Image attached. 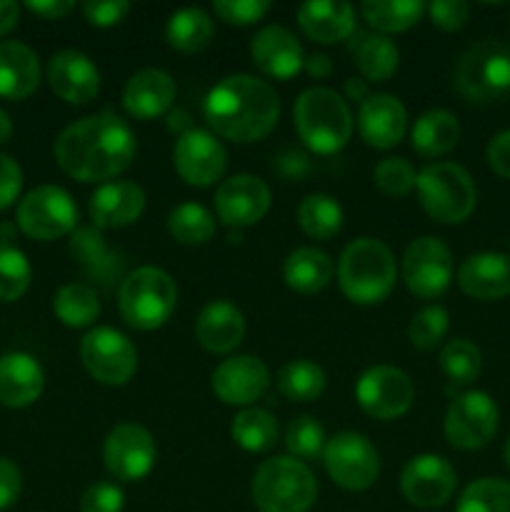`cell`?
Here are the masks:
<instances>
[{"mask_svg": "<svg viewBox=\"0 0 510 512\" xmlns=\"http://www.w3.org/2000/svg\"><path fill=\"white\" fill-rule=\"evenodd\" d=\"M175 103L173 75L160 68H145L125 83L123 108L135 120H153Z\"/></svg>", "mask_w": 510, "mask_h": 512, "instance_id": "24", "label": "cell"}, {"mask_svg": "<svg viewBox=\"0 0 510 512\" xmlns=\"http://www.w3.org/2000/svg\"><path fill=\"white\" fill-rule=\"evenodd\" d=\"M215 15L230 25H253L268 15V0H215Z\"/></svg>", "mask_w": 510, "mask_h": 512, "instance_id": "47", "label": "cell"}, {"mask_svg": "<svg viewBox=\"0 0 510 512\" xmlns=\"http://www.w3.org/2000/svg\"><path fill=\"white\" fill-rule=\"evenodd\" d=\"M498 405L488 393L458 395L445 413V438L458 450H480L498 433Z\"/></svg>", "mask_w": 510, "mask_h": 512, "instance_id": "10", "label": "cell"}, {"mask_svg": "<svg viewBox=\"0 0 510 512\" xmlns=\"http://www.w3.org/2000/svg\"><path fill=\"white\" fill-rule=\"evenodd\" d=\"M428 15L433 20V25H438L440 30H460L470 18V5L463 0H435L428 5Z\"/></svg>", "mask_w": 510, "mask_h": 512, "instance_id": "50", "label": "cell"}, {"mask_svg": "<svg viewBox=\"0 0 510 512\" xmlns=\"http://www.w3.org/2000/svg\"><path fill=\"white\" fill-rule=\"evenodd\" d=\"M45 375L38 360L28 353H5L0 358V405L28 408L40 398Z\"/></svg>", "mask_w": 510, "mask_h": 512, "instance_id": "27", "label": "cell"}, {"mask_svg": "<svg viewBox=\"0 0 510 512\" xmlns=\"http://www.w3.org/2000/svg\"><path fill=\"white\" fill-rule=\"evenodd\" d=\"M325 468L330 480L350 493L368 490L380 475L378 450L358 433H338L325 445Z\"/></svg>", "mask_w": 510, "mask_h": 512, "instance_id": "11", "label": "cell"}, {"mask_svg": "<svg viewBox=\"0 0 510 512\" xmlns=\"http://www.w3.org/2000/svg\"><path fill=\"white\" fill-rule=\"evenodd\" d=\"M403 280L410 293L423 300L443 295L453 280V255L448 245L433 235L413 240L403 255Z\"/></svg>", "mask_w": 510, "mask_h": 512, "instance_id": "14", "label": "cell"}, {"mask_svg": "<svg viewBox=\"0 0 510 512\" xmlns=\"http://www.w3.org/2000/svg\"><path fill=\"white\" fill-rule=\"evenodd\" d=\"M85 20L95 28H113L123 23L130 13V3L125 0H90L83 5Z\"/></svg>", "mask_w": 510, "mask_h": 512, "instance_id": "49", "label": "cell"}, {"mask_svg": "<svg viewBox=\"0 0 510 512\" xmlns=\"http://www.w3.org/2000/svg\"><path fill=\"white\" fill-rule=\"evenodd\" d=\"M298 25L313 43H340L355 33V10L340 0H310L300 5Z\"/></svg>", "mask_w": 510, "mask_h": 512, "instance_id": "28", "label": "cell"}, {"mask_svg": "<svg viewBox=\"0 0 510 512\" xmlns=\"http://www.w3.org/2000/svg\"><path fill=\"white\" fill-rule=\"evenodd\" d=\"M135 135L118 115H88L68 125L55 140V160L80 183L108 180L130 168L135 158Z\"/></svg>", "mask_w": 510, "mask_h": 512, "instance_id": "1", "label": "cell"}, {"mask_svg": "<svg viewBox=\"0 0 510 512\" xmlns=\"http://www.w3.org/2000/svg\"><path fill=\"white\" fill-rule=\"evenodd\" d=\"M53 310L68 328H85L100 315V300L90 285L68 283L55 293Z\"/></svg>", "mask_w": 510, "mask_h": 512, "instance_id": "38", "label": "cell"}, {"mask_svg": "<svg viewBox=\"0 0 510 512\" xmlns=\"http://www.w3.org/2000/svg\"><path fill=\"white\" fill-rule=\"evenodd\" d=\"M48 85L65 103L83 105L98 95L100 73L88 55L78 50H60L48 63Z\"/></svg>", "mask_w": 510, "mask_h": 512, "instance_id": "21", "label": "cell"}, {"mask_svg": "<svg viewBox=\"0 0 510 512\" xmlns=\"http://www.w3.org/2000/svg\"><path fill=\"white\" fill-rule=\"evenodd\" d=\"M40 83V63L33 48L18 40L0 43V98L25 100Z\"/></svg>", "mask_w": 510, "mask_h": 512, "instance_id": "29", "label": "cell"}, {"mask_svg": "<svg viewBox=\"0 0 510 512\" xmlns=\"http://www.w3.org/2000/svg\"><path fill=\"white\" fill-rule=\"evenodd\" d=\"M418 198L425 213L443 225H458L470 218L478 203V188L465 168L455 163L425 165L418 173Z\"/></svg>", "mask_w": 510, "mask_h": 512, "instance_id": "7", "label": "cell"}, {"mask_svg": "<svg viewBox=\"0 0 510 512\" xmlns=\"http://www.w3.org/2000/svg\"><path fill=\"white\" fill-rule=\"evenodd\" d=\"M295 130L313 153L333 155L348 145L353 135V115L348 103L330 88H310L295 100Z\"/></svg>", "mask_w": 510, "mask_h": 512, "instance_id": "4", "label": "cell"}, {"mask_svg": "<svg viewBox=\"0 0 510 512\" xmlns=\"http://www.w3.org/2000/svg\"><path fill=\"white\" fill-rule=\"evenodd\" d=\"M230 435L248 453H265L278 440V420L268 410L245 408L233 418Z\"/></svg>", "mask_w": 510, "mask_h": 512, "instance_id": "36", "label": "cell"}, {"mask_svg": "<svg viewBox=\"0 0 510 512\" xmlns=\"http://www.w3.org/2000/svg\"><path fill=\"white\" fill-rule=\"evenodd\" d=\"M305 73L313 75V78H328L330 70H333V60L325 53H313L310 58H305Z\"/></svg>", "mask_w": 510, "mask_h": 512, "instance_id": "56", "label": "cell"}, {"mask_svg": "<svg viewBox=\"0 0 510 512\" xmlns=\"http://www.w3.org/2000/svg\"><path fill=\"white\" fill-rule=\"evenodd\" d=\"M173 165L180 178L193 188H210L223 178L228 168V153L205 130H185L173 148Z\"/></svg>", "mask_w": 510, "mask_h": 512, "instance_id": "17", "label": "cell"}, {"mask_svg": "<svg viewBox=\"0 0 510 512\" xmlns=\"http://www.w3.org/2000/svg\"><path fill=\"white\" fill-rule=\"evenodd\" d=\"M78 223L70 193L58 185H40L30 190L18 205V228L33 240H55L73 233Z\"/></svg>", "mask_w": 510, "mask_h": 512, "instance_id": "9", "label": "cell"}, {"mask_svg": "<svg viewBox=\"0 0 510 512\" xmlns=\"http://www.w3.org/2000/svg\"><path fill=\"white\" fill-rule=\"evenodd\" d=\"M125 495L113 483H95L80 498V512H123Z\"/></svg>", "mask_w": 510, "mask_h": 512, "instance_id": "48", "label": "cell"}, {"mask_svg": "<svg viewBox=\"0 0 510 512\" xmlns=\"http://www.w3.org/2000/svg\"><path fill=\"white\" fill-rule=\"evenodd\" d=\"M448 328V310L440 308V305H428V308H423L410 320L408 338L418 350H433L435 345L443 343V338L448 335Z\"/></svg>", "mask_w": 510, "mask_h": 512, "instance_id": "46", "label": "cell"}, {"mask_svg": "<svg viewBox=\"0 0 510 512\" xmlns=\"http://www.w3.org/2000/svg\"><path fill=\"white\" fill-rule=\"evenodd\" d=\"M428 5L423 0H368L360 5L365 23L383 33H403L420 23Z\"/></svg>", "mask_w": 510, "mask_h": 512, "instance_id": "34", "label": "cell"}, {"mask_svg": "<svg viewBox=\"0 0 510 512\" xmlns=\"http://www.w3.org/2000/svg\"><path fill=\"white\" fill-rule=\"evenodd\" d=\"M70 253H73L75 263L85 270V275L98 280L105 288H110L123 275V260L110 253L105 238L95 228L73 230Z\"/></svg>", "mask_w": 510, "mask_h": 512, "instance_id": "30", "label": "cell"}, {"mask_svg": "<svg viewBox=\"0 0 510 512\" xmlns=\"http://www.w3.org/2000/svg\"><path fill=\"white\" fill-rule=\"evenodd\" d=\"M283 278L295 293H320L333 278V260L318 248H298L285 258Z\"/></svg>", "mask_w": 510, "mask_h": 512, "instance_id": "33", "label": "cell"}, {"mask_svg": "<svg viewBox=\"0 0 510 512\" xmlns=\"http://www.w3.org/2000/svg\"><path fill=\"white\" fill-rule=\"evenodd\" d=\"M355 400L375 420H395L410 410L415 400L413 380L393 365H375L355 383Z\"/></svg>", "mask_w": 510, "mask_h": 512, "instance_id": "13", "label": "cell"}, {"mask_svg": "<svg viewBox=\"0 0 510 512\" xmlns=\"http://www.w3.org/2000/svg\"><path fill=\"white\" fill-rule=\"evenodd\" d=\"M455 512H510V483L503 478H480L463 490Z\"/></svg>", "mask_w": 510, "mask_h": 512, "instance_id": "42", "label": "cell"}, {"mask_svg": "<svg viewBox=\"0 0 510 512\" xmlns=\"http://www.w3.org/2000/svg\"><path fill=\"white\" fill-rule=\"evenodd\" d=\"M455 485H458V475L453 465L440 455L430 453L410 460L400 475V490L405 500L423 510L443 508L453 498Z\"/></svg>", "mask_w": 510, "mask_h": 512, "instance_id": "16", "label": "cell"}, {"mask_svg": "<svg viewBox=\"0 0 510 512\" xmlns=\"http://www.w3.org/2000/svg\"><path fill=\"white\" fill-rule=\"evenodd\" d=\"M23 490L20 468L8 458H0V510L10 508Z\"/></svg>", "mask_w": 510, "mask_h": 512, "instance_id": "53", "label": "cell"}, {"mask_svg": "<svg viewBox=\"0 0 510 512\" xmlns=\"http://www.w3.org/2000/svg\"><path fill=\"white\" fill-rule=\"evenodd\" d=\"M23 190V170L10 155L0 153V210L10 208Z\"/></svg>", "mask_w": 510, "mask_h": 512, "instance_id": "51", "label": "cell"}, {"mask_svg": "<svg viewBox=\"0 0 510 512\" xmlns=\"http://www.w3.org/2000/svg\"><path fill=\"white\" fill-rule=\"evenodd\" d=\"M25 8L43 20H60L75 8L73 0H28Z\"/></svg>", "mask_w": 510, "mask_h": 512, "instance_id": "54", "label": "cell"}, {"mask_svg": "<svg viewBox=\"0 0 510 512\" xmlns=\"http://www.w3.org/2000/svg\"><path fill=\"white\" fill-rule=\"evenodd\" d=\"M488 165L498 178L510 180V130H500L488 143Z\"/></svg>", "mask_w": 510, "mask_h": 512, "instance_id": "52", "label": "cell"}, {"mask_svg": "<svg viewBox=\"0 0 510 512\" xmlns=\"http://www.w3.org/2000/svg\"><path fill=\"white\" fill-rule=\"evenodd\" d=\"M395 258L375 238H358L343 250L338 263V283L345 298L355 305H378L395 288Z\"/></svg>", "mask_w": 510, "mask_h": 512, "instance_id": "3", "label": "cell"}, {"mask_svg": "<svg viewBox=\"0 0 510 512\" xmlns=\"http://www.w3.org/2000/svg\"><path fill=\"white\" fill-rule=\"evenodd\" d=\"M203 115L215 135L233 143H255L278 125V93L253 75H228L205 95Z\"/></svg>", "mask_w": 510, "mask_h": 512, "instance_id": "2", "label": "cell"}, {"mask_svg": "<svg viewBox=\"0 0 510 512\" xmlns=\"http://www.w3.org/2000/svg\"><path fill=\"white\" fill-rule=\"evenodd\" d=\"M28 258L15 245H0V303H15L30 288Z\"/></svg>", "mask_w": 510, "mask_h": 512, "instance_id": "43", "label": "cell"}, {"mask_svg": "<svg viewBox=\"0 0 510 512\" xmlns=\"http://www.w3.org/2000/svg\"><path fill=\"white\" fill-rule=\"evenodd\" d=\"M503 458H505V465H508L510 470V438L505 440V448H503Z\"/></svg>", "mask_w": 510, "mask_h": 512, "instance_id": "59", "label": "cell"}, {"mask_svg": "<svg viewBox=\"0 0 510 512\" xmlns=\"http://www.w3.org/2000/svg\"><path fill=\"white\" fill-rule=\"evenodd\" d=\"M10 135H13V123H10V115L5 110H0V145L8 143Z\"/></svg>", "mask_w": 510, "mask_h": 512, "instance_id": "58", "label": "cell"}, {"mask_svg": "<svg viewBox=\"0 0 510 512\" xmlns=\"http://www.w3.org/2000/svg\"><path fill=\"white\" fill-rule=\"evenodd\" d=\"M90 220L100 230L125 228L135 223L145 210V193L130 180L105 183L90 195Z\"/></svg>", "mask_w": 510, "mask_h": 512, "instance_id": "23", "label": "cell"}, {"mask_svg": "<svg viewBox=\"0 0 510 512\" xmlns=\"http://www.w3.org/2000/svg\"><path fill=\"white\" fill-rule=\"evenodd\" d=\"M158 450L155 440L143 425L123 423L115 425L105 438L103 460L108 473L123 483H138L153 470Z\"/></svg>", "mask_w": 510, "mask_h": 512, "instance_id": "15", "label": "cell"}, {"mask_svg": "<svg viewBox=\"0 0 510 512\" xmlns=\"http://www.w3.org/2000/svg\"><path fill=\"white\" fill-rule=\"evenodd\" d=\"M345 95H348V100H355V103H365V100L370 98L368 80H365V78H348V80H345Z\"/></svg>", "mask_w": 510, "mask_h": 512, "instance_id": "57", "label": "cell"}, {"mask_svg": "<svg viewBox=\"0 0 510 512\" xmlns=\"http://www.w3.org/2000/svg\"><path fill=\"white\" fill-rule=\"evenodd\" d=\"M270 373L265 363L253 355H235L223 360L213 373V393L225 405H253L265 395Z\"/></svg>", "mask_w": 510, "mask_h": 512, "instance_id": "19", "label": "cell"}, {"mask_svg": "<svg viewBox=\"0 0 510 512\" xmlns=\"http://www.w3.org/2000/svg\"><path fill=\"white\" fill-rule=\"evenodd\" d=\"M255 68L275 80H290L305 68L303 45L283 25H265L250 43Z\"/></svg>", "mask_w": 510, "mask_h": 512, "instance_id": "20", "label": "cell"}, {"mask_svg": "<svg viewBox=\"0 0 510 512\" xmlns=\"http://www.w3.org/2000/svg\"><path fill=\"white\" fill-rule=\"evenodd\" d=\"M325 430L310 415H300V418L290 420L288 430H285V448L290 455L298 460H313L320 453H325Z\"/></svg>", "mask_w": 510, "mask_h": 512, "instance_id": "44", "label": "cell"}, {"mask_svg": "<svg viewBox=\"0 0 510 512\" xmlns=\"http://www.w3.org/2000/svg\"><path fill=\"white\" fill-rule=\"evenodd\" d=\"M460 95L473 103H495L510 98V45L483 40L460 58L455 70Z\"/></svg>", "mask_w": 510, "mask_h": 512, "instance_id": "8", "label": "cell"}, {"mask_svg": "<svg viewBox=\"0 0 510 512\" xmlns=\"http://www.w3.org/2000/svg\"><path fill=\"white\" fill-rule=\"evenodd\" d=\"M360 138L375 150H390L403 140L408 130V113L395 95L375 93L360 103Z\"/></svg>", "mask_w": 510, "mask_h": 512, "instance_id": "22", "label": "cell"}, {"mask_svg": "<svg viewBox=\"0 0 510 512\" xmlns=\"http://www.w3.org/2000/svg\"><path fill=\"white\" fill-rule=\"evenodd\" d=\"M325 383V370L320 368L313 360H293L285 365L278 375V388L293 403H313L323 395Z\"/></svg>", "mask_w": 510, "mask_h": 512, "instance_id": "39", "label": "cell"}, {"mask_svg": "<svg viewBox=\"0 0 510 512\" xmlns=\"http://www.w3.org/2000/svg\"><path fill=\"white\" fill-rule=\"evenodd\" d=\"M440 368L448 375L450 383L470 385L478 380L483 355H480L478 345L470 343L468 338H455L440 350Z\"/></svg>", "mask_w": 510, "mask_h": 512, "instance_id": "41", "label": "cell"}, {"mask_svg": "<svg viewBox=\"0 0 510 512\" xmlns=\"http://www.w3.org/2000/svg\"><path fill=\"white\" fill-rule=\"evenodd\" d=\"M213 33V20L200 8L178 10V13L170 15L168 28H165V38H168L170 48L180 50V53H200V50H205L213 40Z\"/></svg>", "mask_w": 510, "mask_h": 512, "instance_id": "35", "label": "cell"}, {"mask_svg": "<svg viewBox=\"0 0 510 512\" xmlns=\"http://www.w3.org/2000/svg\"><path fill=\"white\" fill-rule=\"evenodd\" d=\"M460 140V123L450 110H428L415 120V128L410 130V143L415 153L423 158H438L450 153Z\"/></svg>", "mask_w": 510, "mask_h": 512, "instance_id": "32", "label": "cell"}, {"mask_svg": "<svg viewBox=\"0 0 510 512\" xmlns=\"http://www.w3.org/2000/svg\"><path fill=\"white\" fill-rule=\"evenodd\" d=\"M178 288L165 270L143 265L123 278L118 290V308L125 323L135 330L163 328L175 313Z\"/></svg>", "mask_w": 510, "mask_h": 512, "instance_id": "6", "label": "cell"}, {"mask_svg": "<svg viewBox=\"0 0 510 512\" xmlns=\"http://www.w3.org/2000/svg\"><path fill=\"white\" fill-rule=\"evenodd\" d=\"M318 500V480L308 465L280 455L253 475V503L260 512H308Z\"/></svg>", "mask_w": 510, "mask_h": 512, "instance_id": "5", "label": "cell"}, {"mask_svg": "<svg viewBox=\"0 0 510 512\" xmlns=\"http://www.w3.org/2000/svg\"><path fill=\"white\" fill-rule=\"evenodd\" d=\"M195 338L208 353H233L245 338V318L228 300H215L200 310L195 320Z\"/></svg>", "mask_w": 510, "mask_h": 512, "instance_id": "26", "label": "cell"}, {"mask_svg": "<svg viewBox=\"0 0 510 512\" xmlns=\"http://www.w3.org/2000/svg\"><path fill=\"white\" fill-rule=\"evenodd\" d=\"M373 183L388 198H405L418 183V173L405 158H385L375 165Z\"/></svg>", "mask_w": 510, "mask_h": 512, "instance_id": "45", "label": "cell"}, {"mask_svg": "<svg viewBox=\"0 0 510 512\" xmlns=\"http://www.w3.org/2000/svg\"><path fill=\"white\" fill-rule=\"evenodd\" d=\"M85 370L103 385H125L138 370V350L115 328H95L80 340Z\"/></svg>", "mask_w": 510, "mask_h": 512, "instance_id": "12", "label": "cell"}, {"mask_svg": "<svg viewBox=\"0 0 510 512\" xmlns=\"http://www.w3.org/2000/svg\"><path fill=\"white\" fill-rule=\"evenodd\" d=\"M458 285L475 300H500L510 295V255L475 253L458 268Z\"/></svg>", "mask_w": 510, "mask_h": 512, "instance_id": "25", "label": "cell"}, {"mask_svg": "<svg viewBox=\"0 0 510 512\" xmlns=\"http://www.w3.org/2000/svg\"><path fill=\"white\" fill-rule=\"evenodd\" d=\"M270 210V188L255 175H233L215 193V213L228 228H248L260 223Z\"/></svg>", "mask_w": 510, "mask_h": 512, "instance_id": "18", "label": "cell"}, {"mask_svg": "<svg viewBox=\"0 0 510 512\" xmlns=\"http://www.w3.org/2000/svg\"><path fill=\"white\" fill-rule=\"evenodd\" d=\"M20 5L15 0H0V35H8L18 25Z\"/></svg>", "mask_w": 510, "mask_h": 512, "instance_id": "55", "label": "cell"}, {"mask_svg": "<svg viewBox=\"0 0 510 512\" xmlns=\"http://www.w3.org/2000/svg\"><path fill=\"white\" fill-rule=\"evenodd\" d=\"M298 223L310 238L330 240L343 228V208L330 195H308V198H303V203L298 208Z\"/></svg>", "mask_w": 510, "mask_h": 512, "instance_id": "37", "label": "cell"}, {"mask_svg": "<svg viewBox=\"0 0 510 512\" xmlns=\"http://www.w3.org/2000/svg\"><path fill=\"white\" fill-rule=\"evenodd\" d=\"M168 233L183 245H203L215 235V218L200 203H183L170 210Z\"/></svg>", "mask_w": 510, "mask_h": 512, "instance_id": "40", "label": "cell"}, {"mask_svg": "<svg viewBox=\"0 0 510 512\" xmlns=\"http://www.w3.org/2000/svg\"><path fill=\"white\" fill-rule=\"evenodd\" d=\"M350 53H353L355 65H358L360 75L373 83H385L395 75L400 65L398 45L380 33H365V30H355L350 35Z\"/></svg>", "mask_w": 510, "mask_h": 512, "instance_id": "31", "label": "cell"}]
</instances>
